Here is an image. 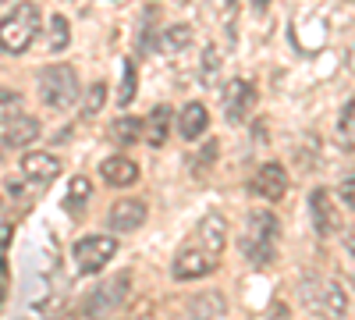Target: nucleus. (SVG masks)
I'll list each match as a JSON object with an SVG mask.
<instances>
[{
    "instance_id": "nucleus-1",
    "label": "nucleus",
    "mask_w": 355,
    "mask_h": 320,
    "mask_svg": "<svg viewBox=\"0 0 355 320\" xmlns=\"http://www.w3.org/2000/svg\"><path fill=\"white\" fill-rule=\"evenodd\" d=\"M277 239H281V221L270 210H252L245 217V231H242V256L252 267H266L277 260Z\"/></svg>"
},
{
    "instance_id": "nucleus-2",
    "label": "nucleus",
    "mask_w": 355,
    "mask_h": 320,
    "mask_svg": "<svg viewBox=\"0 0 355 320\" xmlns=\"http://www.w3.org/2000/svg\"><path fill=\"white\" fill-rule=\"evenodd\" d=\"M36 33H40V8L21 0V4H15V11H8L0 18V50L4 53H25L33 47Z\"/></svg>"
},
{
    "instance_id": "nucleus-3",
    "label": "nucleus",
    "mask_w": 355,
    "mask_h": 320,
    "mask_svg": "<svg viewBox=\"0 0 355 320\" xmlns=\"http://www.w3.org/2000/svg\"><path fill=\"white\" fill-rule=\"evenodd\" d=\"M40 96L53 110H71V103L82 96L78 90V71L71 65H50L40 75Z\"/></svg>"
},
{
    "instance_id": "nucleus-4",
    "label": "nucleus",
    "mask_w": 355,
    "mask_h": 320,
    "mask_svg": "<svg viewBox=\"0 0 355 320\" xmlns=\"http://www.w3.org/2000/svg\"><path fill=\"white\" fill-rule=\"evenodd\" d=\"M114 253H117V239L114 235H85L71 249V256H75V264H78L82 274H100L114 260Z\"/></svg>"
},
{
    "instance_id": "nucleus-5",
    "label": "nucleus",
    "mask_w": 355,
    "mask_h": 320,
    "mask_svg": "<svg viewBox=\"0 0 355 320\" xmlns=\"http://www.w3.org/2000/svg\"><path fill=\"white\" fill-rule=\"evenodd\" d=\"M128 288H132V274H128V271H125V274H114L110 281H103L96 292L82 303V313H85V317H96V313L117 310V306L128 299Z\"/></svg>"
},
{
    "instance_id": "nucleus-6",
    "label": "nucleus",
    "mask_w": 355,
    "mask_h": 320,
    "mask_svg": "<svg viewBox=\"0 0 355 320\" xmlns=\"http://www.w3.org/2000/svg\"><path fill=\"white\" fill-rule=\"evenodd\" d=\"M220 103H224V118L231 125H239L249 118V110L256 107V85L249 78H231L220 90Z\"/></svg>"
},
{
    "instance_id": "nucleus-7",
    "label": "nucleus",
    "mask_w": 355,
    "mask_h": 320,
    "mask_svg": "<svg viewBox=\"0 0 355 320\" xmlns=\"http://www.w3.org/2000/svg\"><path fill=\"white\" fill-rule=\"evenodd\" d=\"M214 267H217V256H210V253L196 242V246L178 249L174 264H171V274H174L178 281H199V278H206V274H214Z\"/></svg>"
},
{
    "instance_id": "nucleus-8",
    "label": "nucleus",
    "mask_w": 355,
    "mask_h": 320,
    "mask_svg": "<svg viewBox=\"0 0 355 320\" xmlns=\"http://www.w3.org/2000/svg\"><path fill=\"white\" fill-rule=\"evenodd\" d=\"M309 217H313V228L320 239H334L341 231V214L334 207V196L327 189H313L309 192Z\"/></svg>"
},
{
    "instance_id": "nucleus-9",
    "label": "nucleus",
    "mask_w": 355,
    "mask_h": 320,
    "mask_svg": "<svg viewBox=\"0 0 355 320\" xmlns=\"http://www.w3.org/2000/svg\"><path fill=\"white\" fill-rule=\"evenodd\" d=\"M252 196H259L263 203H277V199H284V192H288V171L277 164V160H270V164H263L256 174H252Z\"/></svg>"
},
{
    "instance_id": "nucleus-10",
    "label": "nucleus",
    "mask_w": 355,
    "mask_h": 320,
    "mask_svg": "<svg viewBox=\"0 0 355 320\" xmlns=\"http://www.w3.org/2000/svg\"><path fill=\"white\" fill-rule=\"evenodd\" d=\"M61 157H53V153H46V150H33V153H25L21 157V174L33 185H50L57 174H61Z\"/></svg>"
},
{
    "instance_id": "nucleus-11",
    "label": "nucleus",
    "mask_w": 355,
    "mask_h": 320,
    "mask_svg": "<svg viewBox=\"0 0 355 320\" xmlns=\"http://www.w3.org/2000/svg\"><path fill=\"white\" fill-rule=\"evenodd\" d=\"M146 199H117L110 207V231H121V235H128V231H139L146 224Z\"/></svg>"
},
{
    "instance_id": "nucleus-12",
    "label": "nucleus",
    "mask_w": 355,
    "mask_h": 320,
    "mask_svg": "<svg viewBox=\"0 0 355 320\" xmlns=\"http://www.w3.org/2000/svg\"><path fill=\"white\" fill-rule=\"evenodd\" d=\"M196 242L210 253V256L220 260V253H224V246H227V221H224L220 214H206V217L199 221V228H196Z\"/></svg>"
},
{
    "instance_id": "nucleus-13",
    "label": "nucleus",
    "mask_w": 355,
    "mask_h": 320,
    "mask_svg": "<svg viewBox=\"0 0 355 320\" xmlns=\"http://www.w3.org/2000/svg\"><path fill=\"white\" fill-rule=\"evenodd\" d=\"M100 178L110 185V189H128L139 182V164L128 160V157H107L100 164Z\"/></svg>"
},
{
    "instance_id": "nucleus-14",
    "label": "nucleus",
    "mask_w": 355,
    "mask_h": 320,
    "mask_svg": "<svg viewBox=\"0 0 355 320\" xmlns=\"http://www.w3.org/2000/svg\"><path fill=\"white\" fill-rule=\"evenodd\" d=\"M40 139V121L36 118H28V114L21 110L15 121L4 125V146L18 150V146H28V142H36Z\"/></svg>"
},
{
    "instance_id": "nucleus-15",
    "label": "nucleus",
    "mask_w": 355,
    "mask_h": 320,
    "mask_svg": "<svg viewBox=\"0 0 355 320\" xmlns=\"http://www.w3.org/2000/svg\"><path fill=\"white\" fill-rule=\"evenodd\" d=\"M206 125H210V110L202 103H185V110L178 114V132H182L185 142H196L206 132Z\"/></svg>"
},
{
    "instance_id": "nucleus-16",
    "label": "nucleus",
    "mask_w": 355,
    "mask_h": 320,
    "mask_svg": "<svg viewBox=\"0 0 355 320\" xmlns=\"http://www.w3.org/2000/svg\"><path fill=\"white\" fill-rule=\"evenodd\" d=\"M171 118H174V110H171L167 103L153 107V110H150V118H146V139H150V146H153V150H160L164 142H167Z\"/></svg>"
},
{
    "instance_id": "nucleus-17",
    "label": "nucleus",
    "mask_w": 355,
    "mask_h": 320,
    "mask_svg": "<svg viewBox=\"0 0 355 320\" xmlns=\"http://www.w3.org/2000/svg\"><path fill=\"white\" fill-rule=\"evenodd\" d=\"M327 317H345L348 313V292L338 281H323L320 285V303H316Z\"/></svg>"
},
{
    "instance_id": "nucleus-18",
    "label": "nucleus",
    "mask_w": 355,
    "mask_h": 320,
    "mask_svg": "<svg viewBox=\"0 0 355 320\" xmlns=\"http://www.w3.org/2000/svg\"><path fill=\"white\" fill-rule=\"evenodd\" d=\"M192 43V28L189 25H167L164 33L157 36V50L160 53H182Z\"/></svg>"
},
{
    "instance_id": "nucleus-19",
    "label": "nucleus",
    "mask_w": 355,
    "mask_h": 320,
    "mask_svg": "<svg viewBox=\"0 0 355 320\" xmlns=\"http://www.w3.org/2000/svg\"><path fill=\"white\" fill-rule=\"evenodd\" d=\"M217 157H220V142L217 139H210V142H202V146L192 153V160H189V171H192V178H206V171H210L214 164H217Z\"/></svg>"
},
{
    "instance_id": "nucleus-20",
    "label": "nucleus",
    "mask_w": 355,
    "mask_h": 320,
    "mask_svg": "<svg viewBox=\"0 0 355 320\" xmlns=\"http://www.w3.org/2000/svg\"><path fill=\"white\" fill-rule=\"evenodd\" d=\"M189 313H192V317H224V313H227V303H224V296H217V292H202V296H196V299L189 303Z\"/></svg>"
},
{
    "instance_id": "nucleus-21",
    "label": "nucleus",
    "mask_w": 355,
    "mask_h": 320,
    "mask_svg": "<svg viewBox=\"0 0 355 320\" xmlns=\"http://www.w3.org/2000/svg\"><path fill=\"white\" fill-rule=\"evenodd\" d=\"M110 135H114L117 146H135L139 135H142V118H132V114H128V118H117Z\"/></svg>"
},
{
    "instance_id": "nucleus-22",
    "label": "nucleus",
    "mask_w": 355,
    "mask_h": 320,
    "mask_svg": "<svg viewBox=\"0 0 355 320\" xmlns=\"http://www.w3.org/2000/svg\"><path fill=\"white\" fill-rule=\"evenodd\" d=\"M103 103H107V82L103 78L93 82L89 90H82V114L85 118H96V114L103 110Z\"/></svg>"
},
{
    "instance_id": "nucleus-23",
    "label": "nucleus",
    "mask_w": 355,
    "mask_h": 320,
    "mask_svg": "<svg viewBox=\"0 0 355 320\" xmlns=\"http://www.w3.org/2000/svg\"><path fill=\"white\" fill-rule=\"evenodd\" d=\"M68 43H71L68 18H64V15H53V18H50V40H46V47H50L53 53H61V50H68Z\"/></svg>"
},
{
    "instance_id": "nucleus-24",
    "label": "nucleus",
    "mask_w": 355,
    "mask_h": 320,
    "mask_svg": "<svg viewBox=\"0 0 355 320\" xmlns=\"http://www.w3.org/2000/svg\"><path fill=\"white\" fill-rule=\"evenodd\" d=\"M21 110H25L21 93H15V90H0V128H4L8 121H15Z\"/></svg>"
},
{
    "instance_id": "nucleus-25",
    "label": "nucleus",
    "mask_w": 355,
    "mask_h": 320,
    "mask_svg": "<svg viewBox=\"0 0 355 320\" xmlns=\"http://www.w3.org/2000/svg\"><path fill=\"white\" fill-rule=\"evenodd\" d=\"M89 196H93V182H89L85 174H75L71 189H68V210H82Z\"/></svg>"
},
{
    "instance_id": "nucleus-26",
    "label": "nucleus",
    "mask_w": 355,
    "mask_h": 320,
    "mask_svg": "<svg viewBox=\"0 0 355 320\" xmlns=\"http://www.w3.org/2000/svg\"><path fill=\"white\" fill-rule=\"evenodd\" d=\"M135 93H139V75H135V65L128 61V65H125V75H121V93H117V107H132Z\"/></svg>"
},
{
    "instance_id": "nucleus-27",
    "label": "nucleus",
    "mask_w": 355,
    "mask_h": 320,
    "mask_svg": "<svg viewBox=\"0 0 355 320\" xmlns=\"http://www.w3.org/2000/svg\"><path fill=\"white\" fill-rule=\"evenodd\" d=\"M239 11H242V0H217V15H220V22H224L227 33L234 28V18H239ZM231 36H234V33H231Z\"/></svg>"
},
{
    "instance_id": "nucleus-28",
    "label": "nucleus",
    "mask_w": 355,
    "mask_h": 320,
    "mask_svg": "<svg viewBox=\"0 0 355 320\" xmlns=\"http://www.w3.org/2000/svg\"><path fill=\"white\" fill-rule=\"evenodd\" d=\"M217 71H220V53L214 47H206L202 50V82H214Z\"/></svg>"
},
{
    "instance_id": "nucleus-29",
    "label": "nucleus",
    "mask_w": 355,
    "mask_h": 320,
    "mask_svg": "<svg viewBox=\"0 0 355 320\" xmlns=\"http://www.w3.org/2000/svg\"><path fill=\"white\" fill-rule=\"evenodd\" d=\"M338 196H341V203L355 214V174H348V178H341V185H338Z\"/></svg>"
},
{
    "instance_id": "nucleus-30",
    "label": "nucleus",
    "mask_w": 355,
    "mask_h": 320,
    "mask_svg": "<svg viewBox=\"0 0 355 320\" xmlns=\"http://www.w3.org/2000/svg\"><path fill=\"white\" fill-rule=\"evenodd\" d=\"M341 135L345 139H355V100H348L345 110H341Z\"/></svg>"
},
{
    "instance_id": "nucleus-31",
    "label": "nucleus",
    "mask_w": 355,
    "mask_h": 320,
    "mask_svg": "<svg viewBox=\"0 0 355 320\" xmlns=\"http://www.w3.org/2000/svg\"><path fill=\"white\" fill-rule=\"evenodd\" d=\"M11 235H15V228H11V224H0V267H4V256H8Z\"/></svg>"
},
{
    "instance_id": "nucleus-32",
    "label": "nucleus",
    "mask_w": 355,
    "mask_h": 320,
    "mask_svg": "<svg viewBox=\"0 0 355 320\" xmlns=\"http://www.w3.org/2000/svg\"><path fill=\"white\" fill-rule=\"evenodd\" d=\"M348 71H355V47L348 50Z\"/></svg>"
},
{
    "instance_id": "nucleus-33",
    "label": "nucleus",
    "mask_w": 355,
    "mask_h": 320,
    "mask_svg": "<svg viewBox=\"0 0 355 320\" xmlns=\"http://www.w3.org/2000/svg\"><path fill=\"white\" fill-rule=\"evenodd\" d=\"M252 4H256V8H266V0H252Z\"/></svg>"
},
{
    "instance_id": "nucleus-34",
    "label": "nucleus",
    "mask_w": 355,
    "mask_h": 320,
    "mask_svg": "<svg viewBox=\"0 0 355 320\" xmlns=\"http://www.w3.org/2000/svg\"><path fill=\"white\" fill-rule=\"evenodd\" d=\"M0 303H4V285H0Z\"/></svg>"
},
{
    "instance_id": "nucleus-35",
    "label": "nucleus",
    "mask_w": 355,
    "mask_h": 320,
    "mask_svg": "<svg viewBox=\"0 0 355 320\" xmlns=\"http://www.w3.org/2000/svg\"><path fill=\"white\" fill-rule=\"evenodd\" d=\"M352 278H355V264H352Z\"/></svg>"
},
{
    "instance_id": "nucleus-36",
    "label": "nucleus",
    "mask_w": 355,
    "mask_h": 320,
    "mask_svg": "<svg viewBox=\"0 0 355 320\" xmlns=\"http://www.w3.org/2000/svg\"><path fill=\"white\" fill-rule=\"evenodd\" d=\"M0 4H11V0H0Z\"/></svg>"
}]
</instances>
